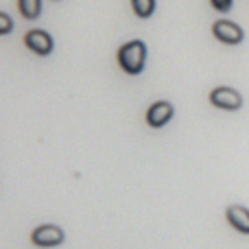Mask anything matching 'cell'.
Wrapping results in <instances>:
<instances>
[{
	"label": "cell",
	"instance_id": "8fae6325",
	"mask_svg": "<svg viewBox=\"0 0 249 249\" xmlns=\"http://www.w3.org/2000/svg\"><path fill=\"white\" fill-rule=\"evenodd\" d=\"M210 4H212V9H214V11H219V13H228L230 9H232L234 0H210Z\"/></svg>",
	"mask_w": 249,
	"mask_h": 249
},
{
	"label": "cell",
	"instance_id": "6da1fadb",
	"mask_svg": "<svg viewBox=\"0 0 249 249\" xmlns=\"http://www.w3.org/2000/svg\"><path fill=\"white\" fill-rule=\"evenodd\" d=\"M116 59H118V66L123 68V72L131 74H140L144 70V64H146V44L142 39H131V42L123 44L116 53Z\"/></svg>",
	"mask_w": 249,
	"mask_h": 249
},
{
	"label": "cell",
	"instance_id": "7a4b0ae2",
	"mask_svg": "<svg viewBox=\"0 0 249 249\" xmlns=\"http://www.w3.org/2000/svg\"><path fill=\"white\" fill-rule=\"evenodd\" d=\"M210 103L216 109H225V112H238L243 107V96L238 90L228 86H219L210 92Z\"/></svg>",
	"mask_w": 249,
	"mask_h": 249
},
{
	"label": "cell",
	"instance_id": "9c48e42d",
	"mask_svg": "<svg viewBox=\"0 0 249 249\" xmlns=\"http://www.w3.org/2000/svg\"><path fill=\"white\" fill-rule=\"evenodd\" d=\"M155 7H158L155 0H131V9H133V13H136L140 20H146V18L153 16Z\"/></svg>",
	"mask_w": 249,
	"mask_h": 249
},
{
	"label": "cell",
	"instance_id": "8992f818",
	"mask_svg": "<svg viewBox=\"0 0 249 249\" xmlns=\"http://www.w3.org/2000/svg\"><path fill=\"white\" fill-rule=\"evenodd\" d=\"M173 116H175V107H173L168 101H155V103L149 105L144 118H146V124H149V127L160 129V127L171 123Z\"/></svg>",
	"mask_w": 249,
	"mask_h": 249
},
{
	"label": "cell",
	"instance_id": "3957f363",
	"mask_svg": "<svg viewBox=\"0 0 249 249\" xmlns=\"http://www.w3.org/2000/svg\"><path fill=\"white\" fill-rule=\"evenodd\" d=\"M212 35L214 39H219L221 44H228V46H238L245 39V31L241 29V24L232 20H216L212 24Z\"/></svg>",
	"mask_w": 249,
	"mask_h": 249
},
{
	"label": "cell",
	"instance_id": "30bf717a",
	"mask_svg": "<svg viewBox=\"0 0 249 249\" xmlns=\"http://www.w3.org/2000/svg\"><path fill=\"white\" fill-rule=\"evenodd\" d=\"M13 29V20L9 18V13H0V35H9Z\"/></svg>",
	"mask_w": 249,
	"mask_h": 249
},
{
	"label": "cell",
	"instance_id": "5b68a950",
	"mask_svg": "<svg viewBox=\"0 0 249 249\" xmlns=\"http://www.w3.org/2000/svg\"><path fill=\"white\" fill-rule=\"evenodd\" d=\"M64 230L59 225H53V223H46V225H39V228L33 230L31 234V241L35 243L37 247H57L64 243Z\"/></svg>",
	"mask_w": 249,
	"mask_h": 249
},
{
	"label": "cell",
	"instance_id": "ba28073f",
	"mask_svg": "<svg viewBox=\"0 0 249 249\" xmlns=\"http://www.w3.org/2000/svg\"><path fill=\"white\" fill-rule=\"evenodd\" d=\"M18 11L24 20H37L42 16V0H18Z\"/></svg>",
	"mask_w": 249,
	"mask_h": 249
},
{
	"label": "cell",
	"instance_id": "277c9868",
	"mask_svg": "<svg viewBox=\"0 0 249 249\" xmlns=\"http://www.w3.org/2000/svg\"><path fill=\"white\" fill-rule=\"evenodd\" d=\"M24 46L29 48L31 53L39 57H48L55 48V42H53V35L44 29H31L29 33L24 35Z\"/></svg>",
	"mask_w": 249,
	"mask_h": 249
},
{
	"label": "cell",
	"instance_id": "52a82bcc",
	"mask_svg": "<svg viewBox=\"0 0 249 249\" xmlns=\"http://www.w3.org/2000/svg\"><path fill=\"white\" fill-rule=\"evenodd\" d=\"M225 219L232 225L236 232L249 236V208L241 206V203H234V206H228L225 210Z\"/></svg>",
	"mask_w": 249,
	"mask_h": 249
}]
</instances>
